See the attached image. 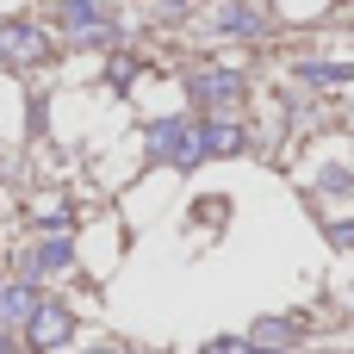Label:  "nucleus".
I'll return each mask as SVG.
<instances>
[{"mask_svg": "<svg viewBox=\"0 0 354 354\" xmlns=\"http://www.w3.org/2000/svg\"><path fill=\"white\" fill-rule=\"evenodd\" d=\"M149 156L156 162H174V168H193L205 149H199V131L187 118H162V124H149Z\"/></svg>", "mask_w": 354, "mask_h": 354, "instance_id": "nucleus-1", "label": "nucleus"}, {"mask_svg": "<svg viewBox=\"0 0 354 354\" xmlns=\"http://www.w3.org/2000/svg\"><path fill=\"white\" fill-rule=\"evenodd\" d=\"M68 336H75V317H68V305H44V299H37V311L25 317V342H31L37 354H50V348H62Z\"/></svg>", "mask_w": 354, "mask_h": 354, "instance_id": "nucleus-2", "label": "nucleus"}, {"mask_svg": "<svg viewBox=\"0 0 354 354\" xmlns=\"http://www.w3.org/2000/svg\"><path fill=\"white\" fill-rule=\"evenodd\" d=\"M0 56L19 62V68H25V62H44V56H50V37H44L37 25H0Z\"/></svg>", "mask_w": 354, "mask_h": 354, "instance_id": "nucleus-3", "label": "nucleus"}, {"mask_svg": "<svg viewBox=\"0 0 354 354\" xmlns=\"http://www.w3.org/2000/svg\"><path fill=\"white\" fill-rule=\"evenodd\" d=\"M193 100H205V106H236V100H243V75H236V68H199V75H193Z\"/></svg>", "mask_w": 354, "mask_h": 354, "instance_id": "nucleus-4", "label": "nucleus"}, {"mask_svg": "<svg viewBox=\"0 0 354 354\" xmlns=\"http://www.w3.org/2000/svg\"><path fill=\"white\" fill-rule=\"evenodd\" d=\"M199 149H205V156H236V149H243V124L205 118V124H199Z\"/></svg>", "mask_w": 354, "mask_h": 354, "instance_id": "nucleus-5", "label": "nucleus"}, {"mask_svg": "<svg viewBox=\"0 0 354 354\" xmlns=\"http://www.w3.org/2000/svg\"><path fill=\"white\" fill-rule=\"evenodd\" d=\"M37 311V292L31 286H0V324H25Z\"/></svg>", "mask_w": 354, "mask_h": 354, "instance_id": "nucleus-6", "label": "nucleus"}, {"mask_svg": "<svg viewBox=\"0 0 354 354\" xmlns=\"http://www.w3.org/2000/svg\"><path fill=\"white\" fill-rule=\"evenodd\" d=\"M249 348H261V354H268V348H274V354H280V348H292V324H286V317H261V324H255V342H249Z\"/></svg>", "mask_w": 354, "mask_h": 354, "instance_id": "nucleus-7", "label": "nucleus"}, {"mask_svg": "<svg viewBox=\"0 0 354 354\" xmlns=\"http://www.w3.org/2000/svg\"><path fill=\"white\" fill-rule=\"evenodd\" d=\"M62 19H68L75 31H87V37H106V25H100V6H93V0H62Z\"/></svg>", "mask_w": 354, "mask_h": 354, "instance_id": "nucleus-8", "label": "nucleus"}, {"mask_svg": "<svg viewBox=\"0 0 354 354\" xmlns=\"http://www.w3.org/2000/svg\"><path fill=\"white\" fill-rule=\"evenodd\" d=\"M218 31H236V37H255V31H261V19H255V12H243V6H230V0H224V6H218Z\"/></svg>", "mask_w": 354, "mask_h": 354, "instance_id": "nucleus-9", "label": "nucleus"}, {"mask_svg": "<svg viewBox=\"0 0 354 354\" xmlns=\"http://www.w3.org/2000/svg\"><path fill=\"white\" fill-rule=\"evenodd\" d=\"M62 268H68V243L56 236V243H44V249H37V261H31V274H62Z\"/></svg>", "mask_w": 354, "mask_h": 354, "instance_id": "nucleus-10", "label": "nucleus"}, {"mask_svg": "<svg viewBox=\"0 0 354 354\" xmlns=\"http://www.w3.org/2000/svg\"><path fill=\"white\" fill-rule=\"evenodd\" d=\"M305 81H354V62H311Z\"/></svg>", "mask_w": 354, "mask_h": 354, "instance_id": "nucleus-11", "label": "nucleus"}, {"mask_svg": "<svg viewBox=\"0 0 354 354\" xmlns=\"http://www.w3.org/2000/svg\"><path fill=\"white\" fill-rule=\"evenodd\" d=\"M330 236H336V249H354V224H336Z\"/></svg>", "mask_w": 354, "mask_h": 354, "instance_id": "nucleus-12", "label": "nucleus"}, {"mask_svg": "<svg viewBox=\"0 0 354 354\" xmlns=\"http://www.w3.org/2000/svg\"><path fill=\"white\" fill-rule=\"evenodd\" d=\"M0 354H12V342H6V336H0Z\"/></svg>", "mask_w": 354, "mask_h": 354, "instance_id": "nucleus-13", "label": "nucleus"}, {"mask_svg": "<svg viewBox=\"0 0 354 354\" xmlns=\"http://www.w3.org/2000/svg\"><path fill=\"white\" fill-rule=\"evenodd\" d=\"M162 6H187V0H162Z\"/></svg>", "mask_w": 354, "mask_h": 354, "instance_id": "nucleus-14", "label": "nucleus"}, {"mask_svg": "<svg viewBox=\"0 0 354 354\" xmlns=\"http://www.w3.org/2000/svg\"><path fill=\"white\" fill-rule=\"evenodd\" d=\"M93 354H118V348H93Z\"/></svg>", "mask_w": 354, "mask_h": 354, "instance_id": "nucleus-15", "label": "nucleus"}, {"mask_svg": "<svg viewBox=\"0 0 354 354\" xmlns=\"http://www.w3.org/2000/svg\"><path fill=\"white\" fill-rule=\"evenodd\" d=\"M218 6H224V0H218Z\"/></svg>", "mask_w": 354, "mask_h": 354, "instance_id": "nucleus-16", "label": "nucleus"}]
</instances>
